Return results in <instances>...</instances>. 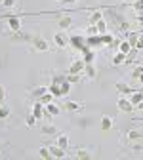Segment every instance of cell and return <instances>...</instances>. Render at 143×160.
<instances>
[{
    "mask_svg": "<svg viewBox=\"0 0 143 160\" xmlns=\"http://www.w3.org/2000/svg\"><path fill=\"white\" fill-rule=\"evenodd\" d=\"M69 46H73L74 50H82L84 46H86V40L80 36V34H73V36H69Z\"/></svg>",
    "mask_w": 143,
    "mask_h": 160,
    "instance_id": "6da1fadb",
    "label": "cell"
},
{
    "mask_svg": "<svg viewBox=\"0 0 143 160\" xmlns=\"http://www.w3.org/2000/svg\"><path fill=\"white\" fill-rule=\"evenodd\" d=\"M84 59H76V61H73V65L69 67V74H82L84 72Z\"/></svg>",
    "mask_w": 143,
    "mask_h": 160,
    "instance_id": "7a4b0ae2",
    "label": "cell"
},
{
    "mask_svg": "<svg viewBox=\"0 0 143 160\" xmlns=\"http://www.w3.org/2000/svg\"><path fill=\"white\" fill-rule=\"evenodd\" d=\"M54 42H55L57 48H67V44H69V36H67L63 31H59V32H55V36H54Z\"/></svg>",
    "mask_w": 143,
    "mask_h": 160,
    "instance_id": "3957f363",
    "label": "cell"
},
{
    "mask_svg": "<svg viewBox=\"0 0 143 160\" xmlns=\"http://www.w3.org/2000/svg\"><path fill=\"white\" fill-rule=\"evenodd\" d=\"M86 46H90V48H101V46H105V44H103V40H101V34H90L86 38Z\"/></svg>",
    "mask_w": 143,
    "mask_h": 160,
    "instance_id": "277c9868",
    "label": "cell"
},
{
    "mask_svg": "<svg viewBox=\"0 0 143 160\" xmlns=\"http://www.w3.org/2000/svg\"><path fill=\"white\" fill-rule=\"evenodd\" d=\"M116 105H118V109H120L122 112H132V111H134V105H132V101H130V99H126V97H120Z\"/></svg>",
    "mask_w": 143,
    "mask_h": 160,
    "instance_id": "5b68a950",
    "label": "cell"
},
{
    "mask_svg": "<svg viewBox=\"0 0 143 160\" xmlns=\"http://www.w3.org/2000/svg\"><path fill=\"white\" fill-rule=\"evenodd\" d=\"M44 112H46V118H52V116H57L59 112H61V109L52 101V103H48V105H44Z\"/></svg>",
    "mask_w": 143,
    "mask_h": 160,
    "instance_id": "8992f818",
    "label": "cell"
},
{
    "mask_svg": "<svg viewBox=\"0 0 143 160\" xmlns=\"http://www.w3.org/2000/svg\"><path fill=\"white\" fill-rule=\"evenodd\" d=\"M33 114L36 116V120H40V118H44V116H46V112H44V105L40 103V101H36V103L33 105Z\"/></svg>",
    "mask_w": 143,
    "mask_h": 160,
    "instance_id": "52a82bcc",
    "label": "cell"
},
{
    "mask_svg": "<svg viewBox=\"0 0 143 160\" xmlns=\"http://www.w3.org/2000/svg\"><path fill=\"white\" fill-rule=\"evenodd\" d=\"M34 48H36L38 52H48V50H50V44L46 42L44 38H40V36H36V38H34Z\"/></svg>",
    "mask_w": 143,
    "mask_h": 160,
    "instance_id": "ba28073f",
    "label": "cell"
},
{
    "mask_svg": "<svg viewBox=\"0 0 143 160\" xmlns=\"http://www.w3.org/2000/svg\"><path fill=\"white\" fill-rule=\"evenodd\" d=\"M50 152H52V156H54V158H63V156H65V149H61L57 143L50 147Z\"/></svg>",
    "mask_w": 143,
    "mask_h": 160,
    "instance_id": "9c48e42d",
    "label": "cell"
},
{
    "mask_svg": "<svg viewBox=\"0 0 143 160\" xmlns=\"http://www.w3.org/2000/svg\"><path fill=\"white\" fill-rule=\"evenodd\" d=\"M71 25H73V17H71V15H63V17L59 19V29H61V31L69 29Z\"/></svg>",
    "mask_w": 143,
    "mask_h": 160,
    "instance_id": "30bf717a",
    "label": "cell"
},
{
    "mask_svg": "<svg viewBox=\"0 0 143 160\" xmlns=\"http://www.w3.org/2000/svg\"><path fill=\"white\" fill-rule=\"evenodd\" d=\"M130 101H132L134 107H137V105L143 101V92H132V93H130Z\"/></svg>",
    "mask_w": 143,
    "mask_h": 160,
    "instance_id": "8fae6325",
    "label": "cell"
},
{
    "mask_svg": "<svg viewBox=\"0 0 143 160\" xmlns=\"http://www.w3.org/2000/svg\"><path fill=\"white\" fill-rule=\"evenodd\" d=\"M8 25H10V29H12L13 32H19V31H21V21H19L17 17H10V19H8Z\"/></svg>",
    "mask_w": 143,
    "mask_h": 160,
    "instance_id": "7c38bea8",
    "label": "cell"
},
{
    "mask_svg": "<svg viewBox=\"0 0 143 160\" xmlns=\"http://www.w3.org/2000/svg\"><path fill=\"white\" fill-rule=\"evenodd\" d=\"M126 57H128L126 53L118 52V53H116V55L113 57V65H115V67H118V65H122V63H126Z\"/></svg>",
    "mask_w": 143,
    "mask_h": 160,
    "instance_id": "4fadbf2b",
    "label": "cell"
},
{
    "mask_svg": "<svg viewBox=\"0 0 143 160\" xmlns=\"http://www.w3.org/2000/svg\"><path fill=\"white\" fill-rule=\"evenodd\" d=\"M82 59H84V63H86V65L94 63V61H95V52H94V50H88L86 53H82Z\"/></svg>",
    "mask_w": 143,
    "mask_h": 160,
    "instance_id": "5bb4252c",
    "label": "cell"
},
{
    "mask_svg": "<svg viewBox=\"0 0 143 160\" xmlns=\"http://www.w3.org/2000/svg\"><path fill=\"white\" fill-rule=\"evenodd\" d=\"M113 128V118L111 116H103V118H101V130H111Z\"/></svg>",
    "mask_w": 143,
    "mask_h": 160,
    "instance_id": "9a60e30c",
    "label": "cell"
},
{
    "mask_svg": "<svg viewBox=\"0 0 143 160\" xmlns=\"http://www.w3.org/2000/svg\"><path fill=\"white\" fill-rule=\"evenodd\" d=\"M116 90H118L120 93H128V95H130V93L134 92V90H132V88H130V86H128L126 82H118V84H116Z\"/></svg>",
    "mask_w": 143,
    "mask_h": 160,
    "instance_id": "2e32d148",
    "label": "cell"
},
{
    "mask_svg": "<svg viewBox=\"0 0 143 160\" xmlns=\"http://www.w3.org/2000/svg\"><path fill=\"white\" fill-rule=\"evenodd\" d=\"M48 90H50V93H52L54 97H61V84H55V82H52V86H50Z\"/></svg>",
    "mask_w": 143,
    "mask_h": 160,
    "instance_id": "e0dca14e",
    "label": "cell"
},
{
    "mask_svg": "<svg viewBox=\"0 0 143 160\" xmlns=\"http://www.w3.org/2000/svg\"><path fill=\"white\" fill-rule=\"evenodd\" d=\"M128 42L132 44V48H137V44H139V34L137 32H130L128 34Z\"/></svg>",
    "mask_w": 143,
    "mask_h": 160,
    "instance_id": "ac0fdd59",
    "label": "cell"
},
{
    "mask_svg": "<svg viewBox=\"0 0 143 160\" xmlns=\"http://www.w3.org/2000/svg\"><path fill=\"white\" fill-rule=\"evenodd\" d=\"M101 19H103V13H101L99 10H97V12H94V13L90 15V25H95L97 21H101Z\"/></svg>",
    "mask_w": 143,
    "mask_h": 160,
    "instance_id": "d6986e66",
    "label": "cell"
},
{
    "mask_svg": "<svg viewBox=\"0 0 143 160\" xmlns=\"http://www.w3.org/2000/svg\"><path fill=\"white\" fill-rule=\"evenodd\" d=\"M130 50H132V44L128 42V40H124V42H120V46H118V52H122V53H130Z\"/></svg>",
    "mask_w": 143,
    "mask_h": 160,
    "instance_id": "ffe728a7",
    "label": "cell"
},
{
    "mask_svg": "<svg viewBox=\"0 0 143 160\" xmlns=\"http://www.w3.org/2000/svg\"><path fill=\"white\" fill-rule=\"evenodd\" d=\"M63 107H65L67 111H80V109H82V105H80V103H76V101H67Z\"/></svg>",
    "mask_w": 143,
    "mask_h": 160,
    "instance_id": "44dd1931",
    "label": "cell"
},
{
    "mask_svg": "<svg viewBox=\"0 0 143 160\" xmlns=\"http://www.w3.org/2000/svg\"><path fill=\"white\" fill-rule=\"evenodd\" d=\"M57 145H59L61 149L67 151V147H69V137H67V135H59V137H57Z\"/></svg>",
    "mask_w": 143,
    "mask_h": 160,
    "instance_id": "7402d4cb",
    "label": "cell"
},
{
    "mask_svg": "<svg viewBox=\"0 0 143 160\" xmlns=\"http://www.w3.org/2000/svg\"><path fill=\"white\" fill-rule=\"evenodd\" d=\"M48 92H50V90H48V88H44V86H38V88H36V90H34V92H33V95H34V97H36V99H40V97H42V95H44V93H48Z\"/></svg>",
    "mask_w": 143,
    "mask_h": 160,
    "instance_id": "603a6c76",
    "label": "cell"
},
{
    "mask_svg": "<svg viewBox=\"0 0 143 160\" xmlns=\"http://www.w3.org/2000/svg\"><path fill=\"white\" fill-rule=\"evenodd\" d=\"M55 132H57V130H55V126H52V124H44V126H42V133H44V135H54Z\"/></svg>",
    "mask_w": 143,
    "mask_h": 160,
    "instance_id": "cb8c5ba5",
    "label": "cell"
},
{
    "mask_svg": "<svg viewBox=\"0 0 143 160\" xmlns=\"http://www.w3.org/2000/svg\"><path fill=\"white\" fill-rule=\"evenodd\" d=\"M95 27H97V34H105V32H107V23L103 21V19H101V21H97Z\"/></svg>",
    "mask_w": 143,
    "mask_h": 160,
    "instance_id": "d4e9b609",
    "label": "cell"
},
{
    "mask_svg": "<svg viewBox=\"0 0 143 160\" xmlns=\"http://www.w3.org/2000/svg\"><path fill=\"white\" fill-rule=\"evenodd\" d=\"M71 92V82L69 80H63V82H61V95H67Z\"/></svg>",
    "mask_w": 143,
    "mask_h": 160,
    "instance_id": "484cf974",
    "label": "cell"
},
{
    "mask_svg": "<svg viewBox=\"0 0 143 160\" xmlns=\"http://www.w3.org/2000/svg\"><path fill=\"white\" fill-rule=\"evenodd\" d=\"M8 116H10V107L0 105V120H6Z\"/></svg>",
    "mask_w": 143,
    "mask_h": 160,
    "instance_id": "4316f807",
    "label": "cell"
},
{
    "mask_svg": "<svg viewBox=\"0 0 143 160\" xmlns=\"http://www.w3.org/2000/svg\"><path fill=\"white\" fill-rule=\"evenodd\" d=\"M38 154L42 158H52V152H50V147H40L38 149Z\"/></svg>",
    "mask_w": 143,
    "mask_h": 160,
    "instance_id": "83f0119b",
    "label": "cell"
},
{
    "mask_svg": "<svg viewBox=\"0 0 143 160\" xmlns=\"http://www.w3.org/2000/svg\"><path fill=\"white\" fill-rule=\"evenodd\" d=\"M84 74H86V76H88V78H94V76H95V69H94V67H92V63H90V65H86V67H84Z\"/></svg>",
    "mask_w": 143,
    "mask_h": 160,
    "instance_id": "f1b7e54d",
    "label": "cell"
},
{
    "mask_svg": "<svg viewBox=\"0 0 143 160\" xmlns=\"http://www.w3.org/2000/svg\"><path fill=\"white\" fill-rule=\"evenodd\" d=\"M52 97H54V95H52V93L48 92V93H44L42 97H40V99H38V101H40V103H42V105H48V103H52Z\"/></svg>",
    "mask_w": 143,
    "mask_h": 160,
    "instance_id": "f546056e",
    "label": "cell"
},
{
    "mask_svg": "<svg viewBox=\"0 0 143 160\" xmlns=\"http://www.w3.org/2000/svg\"><path fill=\"white\" fill-rule=\"evenodd\" d=\"M141 137H143V133L137 132V130H130L128 132V139H141Z\"/></svg>",
    "mask_w": 143,
    "mask_h": 160,
    "instance_id": "4dcf8cb0",
    "label": "cell"
},
{
    "mask_svg": "<svg viewBox=\"0 0 143 160\" xmlns=\"http://www.w3.org/2000/svg\"><path fill=\"white\" fill-rule=\"evenodd\" d=\"M80 76H82V74H69L67 80H69L71 84H76V82H80Z\"/></svg>",
    "mask_w": 143,
    "mask_h": 160,
    "instance_id": "1f68e13d",
    "label": "cell"
},
{
    "mask_svg": "<svg viewBox=\"0 0 143 160\" xmlns=\"http://www.w3.org/2000/svg\"><path fill=\"white\" fill-rule=\"evenodd\" d=\"M76 158H90V152L84 151V149H78L76 151Z\"/></svg>",
    "mask_w": 143,
    "mask_h": 160,
    "instance_id": "d6a6232c",
    "label": "cell"
},
{
    "mask_svg": "<svg viewBox=\"0 0 143 160\" xmlns=\"http://www.w3.org/2000/svg\"><path fill=\"white\" fill-rule=\"evenodd\" d=\"M101 40H103V44H109V46H111V42H113L115 38H113L111 34H107V32H105V34H101Z\"/></svg>",
    "mask_w": 143,
    "mask_h": 160,
    "instance_id": "836d02e7",
    "label": "cell"
},
{
    "mask_svg": "<svg viewBox=\"0 0 143 160\" xmlns=\"http://www.w3.org/2000/svg\"><path fill=\"white\" fill-rule=\"evenodd\" d=\"M34 124H36V116H34V114H31V116H27V126H31V128H33Z\"/></svg>",
    "mask_w": 143,
    "mask_h": 160,
    "instance_id": "e575fe53",
    "label": "cell"
},
{
    "mask_svg": "<svg viewBox=\"0 0 143 160\" xmlns=\"http://www.w3.org/2000/svg\"><path fill=\"white\" fill-rule=\"evenodd\" d=\"M6 99V90H4V86H0V103H2Z\"/></svg>",
    "mask_w": 143,
    "mask_h": 160,
    "instance_id": "d590c367",
    "label": "cell"
},
{
    "mask_svg": "<svg viewBox=\"0 0 143 160\" xmlns=\"http://www.w3.org/2000/svg\"><path fill=\"white\" fill-rule=\"evenodd\" d=\"M88 34H97V27L95 25H90L88 27Z\"/></svg>",
    "mask_w": 143,
    "mask_h": 160,
    "instance_id": "8d00e7d4",
    "label": "cell"
},
{
    "mask_svg": "<svg viewBox=\"0 0 143 160\" xmlns=\"http://www.w3.org/2000/svg\"><path fill=\"white\" fill-rule=\"evenodd\" d=\"M6 8H13V4H15V0H4V2H2Z\"/></svg>",
    "mask_w": 143,
    "mask_h": 160,
    "instance_id": "74e56055",
    "label": "cell"
},
{
    "mask_svg": "<svg viewBox=\"0 0 143 160\" xmlns=\"http://www.w3.org/2000/svg\"><path fill=\"white\" fill-rule=\"evenodd\" d=\"M141 72H143L141 69H135V71L132 72V76H134V78H139V74H141Z\"/></svg>",
    "mask_w": 143,
    "mask_h": 160,
    "instance_id": "f35d334b",
    "label": "cell"
},
{
    "mask_svg": "<svg viewBox=\"0 0 143 160\" xmlns=\"http://www.w3.org/2000/svg\"><path fill=\"white\" fill-rule=\"evenodd\" d=\"M137 80H139V82H141V84H143V72H141V74H139V78H137Z\"/></svg>",
    "mask_w": 143,
    "mask_h": 160,
    "instance_id": "ab89813d",
    "label": "cell"
},
{
    "mask_svg": "<svg viewBox=\"0 0 143 160\" xmlns=\"http://www.w3.org/2000/svg\"><path fill=\"white\" fill-rule=\"evenodd\" d=\"M139 21L143 23V12H139Z\"/></svg>",
    "mask_w": 143,
    "mask_h": 160,
    "instance_id": "60d3db41",
    "label": "cell"
},
{
    "mask_svg": "<svg viewBox=\"0 0 143 160\" xmlns=\"http://www.w3.org/2000/svg\"><path fill=\"white\" fill-rule=\"evenodd\" d=\"M63 2H67V4H73V2H74V0H63Z\"/></svg>",
    "mask_w": 143,
    "mask_h": 160,
    "instance_id": "b9f144b4",
    "label": "cell"
},
{
    "mask_svg": "<svg viewBox=\"0 0 143 160\" xmlns=\"http://www.w3.org/2000/svg\"><path fill=\"white\" fill-rule=\"evenodd\" d=\"M137 107H139V109H141V111H143V101H141V103H139V105H137Z\"/></svg>",
    "mask_w": 143,
    "mask_h": 160,
    "instance_id": "7bdbcfd3",
    "label": "cell"
},
{
    "mask_svg": "<svg viewBox=\"0 0 143 160\" xmlns=\"http://www.w3.org/2000/svg\"><path fill=\"white\" fill-rule=\"evenodd\" d=\"M0 151H2V143H0Z\"/></svg>",
    "mask_w": 143,
    "mask_h": 160,
    "instance_id": "ee69618b",
    "label": "cell"
},
{
    "mask_svg": "<svg viewBox=\"0 0 143 160\" xmlns=\"http://www.w3.org/2000/svg\"><path fill=\"white\" fill-rule=\"evenodd\" d=\"M2 2H4V0H0V4H2Z\"/></svg>",
    "mask_w": 143,
    "mask_h": 160,
    "instance_id": "f6af8a7d",
    "label": "cell"
},
{
    "mask_svg": "<svg viewBox=\"0 0 143 160\" xmlns=\"http://www.w3.org/2000/svg\"><path fill=\"white\" fill-rule=\"evenodd\" d=\"M59 2H63V0H59Z\"/></svg>",
    "mask_w": 143,
    "mask_h": 160,
    "instance_id": "bcb514c9",
    "label": "cell"
}]
</instances>
